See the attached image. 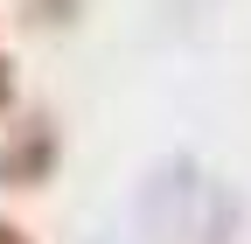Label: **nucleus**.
Returning <instances> with one entry per match:
<instances>
[{"mask_svg": "<svg viewBox=\"0 0 251 244\" xmlns=\"http://www.w3.org/2000/svg\"><path fill=\"white\" fill-rule=\"evenodd\" d=\"M49 161H56V133H49V119H35L7 154H0V181H21V189H35V181L49 174Z\"/></svg>", "mask_w": 251, "mask_h": 244, "instance_id": "f257e3e1", "label": "nucleus"}, {"mask_svg": "<svg viewBox=\"0 0 251 244\" xmlns=\"http://www.w3.org/2000/svg\"><path fill=\"white\" fill-rule=\"evenodd\" d=\"M7 105H14V63L0 56V112H7Z\"/></svg>", "mask_w": 251, "mask_h": 244, "instance_id": "f03ea898", "label": "nucleus"}, {"mask_svg": "<svg viewBox=\"0 0 251 244\" xmlns=\"http://www.w3.org/2000/svg\"><path fill=\"white\" fill-rule=\"evenodd\" d=\"M0 244H35V237H28L21 223H0Z\"/></svg>", "mask_w": 251, "mask_h": 244, "instance_id": "7ed1b4c3", "label": "nucleus"}]
</instances>
